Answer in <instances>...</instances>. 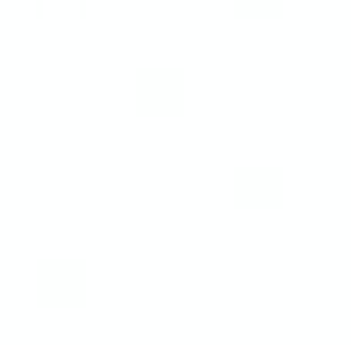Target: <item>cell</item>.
I'll use <instances>...</instances> for the list:
<instances>
[{"mask_svg":"<svg viewBox=\"0 0 351 345\" xmlns=\"http://www.w3.org/2000/svg\"><path fill=\"white\" fill-rule=\"evenodd\" d=\"M278 185H284L278 173H247V179H241V191H247V204H278Z\"/></svg>","mask_w":351,"mask_h":345,"instance_id":"obj_1","label":"cell"},{"mask_svg":"<svg viewBox=\"0 0 351 345\" xmlns=\"http://www.w3.org/2000/svg\"><path fill=\"white\" fill-rule=\"evenodd\" d=\"M247 12H278V0H241Z\"/></svg>","mask_w":351,"mask_h":345,"instance_id":"obj_2","label":"cell"}]
</instances>
